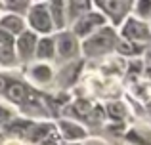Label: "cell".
Returning <instances> with one entry per match:
<instances>
[{"instance_id": "obj_15", "label": "cell", "mask_w": 151, "mask_h": 145, "mask_svg": "<svg viewBox=\"0 0 151 145\" xmlns=\"http://www.w3.org/2000/svg\"><path fill=\"white\" fill-rule=\"evenodd\" d=\"M0 44H2L6 50H12V46H14V36H12L10 33H6V31L0 29Z\"/></svg>"}, {"instance_id": "obj_17", "label": "cell", "mask_w": 151, "mask_h": 145, "mask_svg": "<svg viewBox=\"0 0 151 145\" xmlns=\"http://www.w3.org/2000/svg\"><path fill=\"white\" fill-rule=\"evenodd\" d=\"M6 145H27V143H23V141H10V143H6Z\"/></svg>"}, {"instance_id": "obj_5", "label": "cell", "mask_w": 151, "mask_h": 145, "mask_svg": "<svg viewBox=\"0 0 151 145\" xmlns=\"http://www.w3.org/2000/svg\"><path fill=\"white\" fill-rule=\"evenodd\" d=\"M54 46H55V52H58L59 57L63 59H69L77 54L78 50V42H77V36L73 33H59L58 36L54 38Z\"/></svg>"}, {"instance_id": "obj_14", "label": "cell", "mask_w": 151, "mask_h": 145, "mask_svg": "<svg viewBox=\"0 0 151 145\" xmlns=\"http://www.w3.org/2000/svg\"><path fill=\"white\" fill-rule=\"evenodd\" d=\"M31 76L37 78L38 82H48L52 78V71L48 65H37V67H33V71H31Z\"/></svg>"}, {"instance_id": "obj_12", "label": "cell", "mask_w": 151, "mask_h": 145, "mask_svg": "<svg viewBox=\"0 0 151 145\" xmlns=\"http://www.w3.org/2000/svg\"><path fill=\"white\" fill-rule=\"evenodd\" d=\"M50 19H52V25H55L58 29H61L65 25V6L63 2H54L50 4Z\"/></svg>"}, {"instance_id": "obj_7", "label": "cell", "mask_w": 151, "mask_h": 145, "mask_svg": "<svg viewBox=\"0 0 151 145\" xmlns=\"http://www.w3.org/2000/svg\"><path fill=\"white\" fill-rule=\"evenodd\" d=\"M101 10L107 14H113V21L121 23V19L124 17V14L130 10V2H100Z\"/></svg>"}, {"instance_id": "obj_16", "label": "cell", "mask_w": 151, "mask_h": 145, "mask_svg": "<svg viewBox=\"0 0 151 145\" xmlns=\"http://www.w3.org/2000/svg\"><path fill=\"white\" fill-rule=\"evenodd\" d=\"M10 116H12V113L8 111L6 107H2V105H0V124L8 122V120H10Z\"/></svg>"}, {"instance_id": "obj_4", "label": "cell", "mask_w": 151, "mask_h": 145, "mask_svg": "<svg viewBox=\"0 0 151 145\" xmlns=\"http://www.w3.org/2000/svg\"><path fill=\"white\" fill-rule=\"evenodd\" d=\"M122 36L130 42H147L151 40V31L147 27V23L140 21V19H128L122 27Z\"/></svg>"}, {"instance_id": "obj_19", "label": "cell", "mask_w": 151, "mask_h": 145, "mask_svg": "<svg viewBox=\"0 0 151 145\" xmlns=\"http://www.w3.org/2000/svg\"><path fill=\"white\" fill-rule=\"evenodd\" d=\"M0 143H2V136H0Z\"/></svg>"}, {"instance_id": "obj_6", "label": "cell", "mask_w": 151, "mask_h": 145, "mask_svg": "<svg viewBox=\"0 0 151 145\" xmlns=\"http://www.w3.org/2000/svg\"><path fill=\"white\" fill-rule=\"evenodd\" d=\"M37 34L35 33H23L21 36H19L17 40V52H19V57H21L23 61L31 59V57L35 56V50H37Z\"/></svg>"}, {"instance_id": "obj_13", "label": "cell", "mask_w": 151, "mask_h": 145, "mask_svg": "<svg viewBox=\"0 0 151 145\" xmlns=\"http://www.w3.org/2000/svg\"><path fill=\"white\" fill-rule=\"evenodd\" d=\"M65 11L69 14V15H67L69 19L77 21L81 14H86V11H90V2H71L69 6H65Z\"/></svg>"}, {"instance_id": "obj_2", "label": "cell", "mask_w": 151, "mask_h": 145, "mask_svg": "<svg viewBox=\"0 0 151 145\" xmlns=\"http://www.w3.org/2000/svg\"><path fill=\"white\" fill-rule=\"evenodd\" d=\"M29 25L33 27L37 33H44V34L52 33L54 25H52L50 11H48V8H46V4L29 6Z\"/></svg>"}, {"instance_id": "obj_8", "label": "cell", "mask_w": 151, "mask_h": 145, "mask_svg": "<svg viewBox=\"0 0 151 145\" xmlns=\"http://www.w3.org/2000/svg\"><path fill=\"white\" fill-rule=\"evenodd\" d=\"M0 29L10 33L12 36H14V34L21 33V31L25 29V21H23L21 17H17V15H4V17L0 19Z\"/></svg>"}, {"instance_id": "obj_11", "label": "cell", "mask_w": 151, "mask_h": 145, "mask_svg": "<svg viewBox=\"0 0 151 145\" xmlns=\"http://www.w3.org/2000/svg\"><path fill=\"white\" fill-rule=\"evenodd\" d=\"M6 94H8V99L14 101V103H25L27 96H29V94H27V88L23 84H19V82H14V84L8 86Z\"/></svg>"}, {"instance_id": "obj_3", "label": "cell", "mask_w": 151, "mask_h": 145, "mask_svg": "<svg viewBox=\"0 0 151 145\" xmlns=\"http://www.w3.org/2000/svg\"><path fill=\"white\" fill-rule=\"evenodd\" d=\"M105 25V17L98 11H88L86 15H82L77 23H75L73 31L75 36H92L96 31H100Z\"/></svg>"}, {"instance_id": "obj_18", "label": "cell", "mask_w": 151, "mask_h": 145, "mask_svg": "<svg viewBox=\"0 0 151 145\" xmlns=\"http://www.w3.org/2000/svg\"><path fill=\"white\" fill-rule=\"evenodd\" d=\"M63 145H78V143H63Z\"/></svg>"}, {"instance_id": "obj_1", "label": "cell", "mask_w": 151, "mask_h": 145, "mask_svg": "<svg viewBox=\"0 0 151 145\" xmlns=\"http://www.w3.org/2000/svg\"><path fill=\"white\" fill-rule=\"evenodd\" d=\"M113 46H117V34L113 29H100L88 36V40L84 42V50L88 56H100V54L109 52Z\"/></svg>"}, {"instance_id": "obj_9", "label": "cell", "mask_w": 151, "mask_h": 145, "mask_svg": "<svg viewBox=\"0 0 151 145\" xmlns=\"http://www.w3.org/2000/svg\"><path fill=\"white\" fill-rule=\"evenodd\" d=\"M59 126H61V134H63V138L65 139H82V138H86V132L82 130L78 124H75V122H69V120H61L59 122Z\"/></svg>"}, {"instance_id": "obj_10", "label": "cell", "mask_w": 151, "mask_h": 145, "mask_svg": "<svg viewBox=\"0 0 151 145\" xmlns=\"http://www.w3.org/2000/svg\"><path fill=\"white\" fill-rule=\"evenodd\" d=\"M37 57L38 59H52L55 56V46H54V38H42L37 42Z\"/></svg>"}]
</instances>
